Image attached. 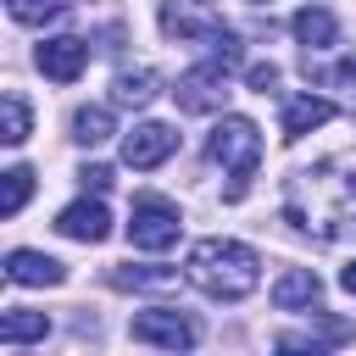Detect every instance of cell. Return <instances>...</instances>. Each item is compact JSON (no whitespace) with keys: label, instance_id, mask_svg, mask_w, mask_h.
I'll use <instances>...</instances> for the list:
<instances>
[{"label":"cell","instance_id":"27","mask_svg":"<svg viewBox=\"0 0 356 356\" xmlns=\"http://www.w3.org/2000/svg\"><path fill=\"white\" fill-rule=\"evenodd\" d=\"M250 6H261V0H250Z\"/></svg>","mask_w":356,"mask_h":356},{"label":"cell","instance_id":"20","mask_svg":"<svg viewBox=\"0 0 356 356\" xmlns=\"http://www.w3.org/2000/svg\"><path fill=\"white\" fill-rule=\"evenodd\" d=\"M172 278H178L172 267H111V284L117 289H161Z\"/></svg>","mask_w":356,"mask_h":356},{"label":"cell","instance_id":"21","mask_svg":"<svg viewBox=\"0 0 356 356\" xmlns=\"http://www.w3.org/2000/svg\"><path fill=\"white\" fill-rule=\"evenodd\" d=\"M33 195V167H11L6 172V195H0V217H17Z\"/></svg>","mask_w":356,"mask_h":356},{"label":"cell","instance_id":"23","mask_svg":"<svg viewBox=\"0 0 356 356\" xmlns=\"http://www.w3.org/2000/svg\"><path fill=\"white\" fill-rule=\"evenodd\" d=\"M245 83H250L256 95H267V89H278V67H273V61H256V67L245 72Z\"/></svg>","mask_w":356,"mask_h":356},{"label":"cell","instance_id":"4","mask_svg":"<svg viewBox=\"0 0 356 356\" xmlns=\"http://www.w3.org/2000/svg\"><path fill=\"white\" fill-rule=\"evenodd\" d=\"M206 156L228 167V200H245V189L261 167V128L250 117H222L206 139Z\"/></svg>","mask_w":356,"mask_h":356},{"label":"cell","instance_id":"17","mask_svg":"<svg viewBox=\"0 0 356 356\" xmlns=\"http://www.w3.org/2000/svg\"><path fill=\"white\" fill-rule=\"evenodd\" d=\"M50 334V317L44 312H6L0 317V345H28V339H44Z\"/></svg>","mask_w":356,"mask_h":356},{"label":"cell","instance_id":"24","mask_svg":"<svg viewBox=\"0 0 356 356\" xmlns=\"http://www.w3.org/2000/svg\"><path fill=\"white\" fill-rule=\"evenodd\" d=\"M328 83H339L350 100H356V56H345V61H334V72H328Z\"/></svg>","mask_w":356,"mask_h":356},{"label":"cell","instance_id":"18","mask_svg":"<svg viewBox=\"0 0 356 356\" xmlns=\"http://www.w3.org/2000/svg\"><path fill=\"white\" fill-rule=\"evenodd\" d=\"M72 139L89 145V150L106 145V139H111V106H78V111H72Z\"/></svg>","mask_w":356,"mask_h":356},{"label":"cell","instance_id":"5","mask_svg":"<svg viewBox=\"0 0 356 356\" xmlns=\"http://www.w3.org/2000/svg\"><path fill=\"white\" fill-rule=\"evenodd\" d=\"M178 206L161 200V195H139L134 200V217H128V239L134 250H172L178 245Z\"/></svg>","mask_w":356,"mask_h":356},{"label":"cell","instance_id":"13","mask_svg":"<svg viewBox=\"0 0 356 356\" xmlns=\"http://www.w3.org/2000/svg\"><path fill=\"white\" fill-rule=\"evenodd\" d=\"M317 295H323V278H317L312 267H289V273L273 284V306H278V312H300V306H317Z\"/></svg>","mask_w":356,"mask_h":356},{"label":"cell","instance_id":"8","mask_svg":"<svg viewBox=\"0 0 356 356\" xmlns=\"http://www.w3.org/2000/svg\"><path fill=\"white\" fill-rule=\"evenodd\" d=\"M33 61H39L44 78H56V83H78V72L89 67V39H78V33H56V39H44V44L33 50Z\"/></svg>","mask_w":356,"mask_h":356},{"label":"cell","instance_id":"3","mask_svg":"<svg viewBox=\"0 0 356 356\" xmlns=\"http://www.w3.org/2000/svg\"><path fill=\"white\" fill-rule=\"evenodd\" d=\"M161 33L167 39H200L211 50V61L239 67V33L222 28V17L206 0H161Z\"/></svg>","mask_w":356,"mask_h":356},{"label":"cell","instance_id":"6","mask_svg":"<svg viewBox=\"0 0 356 356\" xmlns=\"http://www.w3.org/2000/svg\"><path fill=\"white\" fill-rule=\"evenodd\" d=\"M128 334H134V345H161V350H189V345L200 339V328H195L184 312H167V306L139 312V317L128 323Z\"/></svg>","mask_w":356,"mask_h":356},{"label":"cell","instance_id":"22","mask_svg":"<svg viewBox=\"0 0 356 356\" xmlns=\"http://www.w3.org/2000/svg\"><path fill=\"white\" fill-rule=\"evenodd\" d=\"M6 11L17 22H28V28H39V22H56L67 11V0H6Z\"/></svg>","mask_w":356,"mask_h":356},{"label":"cell","instance_id":"16","mask_svg":"<svg viewBox=\"0 0 356 356\" xmlns=\"http://www.w3.org/2000/svg\"><path fill=\"white\" fill-rule=\"evenodd\" d=\"M345 339H356L350 323H317L306 334H278V350H323V345H345Z\"/></svg>","mask_w":356,"mask_h":356},{"label":"cell","instance_id":"10","mask_svg":"<svg viewBox=\"0 0 356 356\" xmlns=\"http://www.w3.org/2000/svg\"><path fill=\"white\" fill-rule=\"evenodd\" d=\"M323 122H334V100H323V95H289L278 134H284V145H300V139H306L312 128H323Z\"/></svg>","mask_w":356,"mask_h":356},{"label":"cell","instance_id":"26","mask_svg":"<svg viewBox=\"0 0 356 356\" xmlns=\"http://www.w3.org/2000/svg\"><path fill=\"white\" fill-rule=\"evenodd\" d=\"M339 289H345V295H356V261H345V273H339Z\"/></svg>","mask_w":356,"mask_h":356},{"label":"cell","instance_id":"15","mask_svg":"<svg viewBox=\"0 0 356 356\" xmlns=\"http://www.w3.org/2000/svg\"><path fill=\"white\" fill-rule=\"evenodd\" d=\"M156 89H161V78L150 72V67H134V72H117L111 78V106H150L156 100Z\"/></svg>","mask_w":356,"mask_h":356},{"label":"cell","instance_id":"19","mask_svg":"<svg viewBox=\"0 0 356 356\" xmlns=\"http://www.w3.org/2000/svg\"><path fill=\"white\" fill-rule=\"evenodd\" d=\"M28 122H33V117H28V100L11 89V95L0 100V139H6V145H22V139H28Z\"/></svg>","mask_w":356,"mask_h":356},{"label":"cell","instance_id":"2","mask_svg":"<svg viewBox=\"0 0 356 356\" xmlns=\"http://www.w3.org/2000/svg\"><path fill=\"white\" fill-rule=\"evenodd\" d=\"M184 278L211 300H245L261 284V256L239 239H195L189 261H184Z\"/></svg>","mask_w":356,"mask_h":356},{"label":"cell","instance_id":"12","mask_svg":"<svg viewBox=\"0 0 356 356\" xmlns=\"http://www.w3.org/2000/svg\"><path fill=\"white\" fill-rule=\"evenodd\" d=\"M6 278L22 284V289H50V284L67 278V267L56 256H44V250H11L6 256Z\"/></svg>","mask_w":356,"mask_h":356},{"label":"cell","instance_id":"11","mask_svg":"<svg viewBox=\"0 0 356 356\" xmlns=\"http://www.w3.org/2000/svg\"><path fill=\"white\" fill-rule=\"evenodd\" d=\"M56 234H67V239H78V245H100V239L111 234V211H106L100 200H72V206L56 217Z\"/></svg>","mask_w":356,"mask_h":356},{"label":"cell","instance_id":"25","mask_svg":"<svg viewBox=\"0 0 356 356\" xmlns=\"http://www.w3.org/2000/svg\"><path fill=\"white\" fill-rule=\"evenodd\" d=\"M78 178H83V189H95V195H100V189H111V167H83Z\"/></svg>","mask_w":356,"mask_h":356},{"label":"cell","instance_id":"14","mask_svg":"<svg viewBox=\"0 0 356 356\" xmlns=\"http://www.w3.org/2000/svg\"><path fill=\"white\" fill-rule=\"evenodd\" d=\"M289 28H295V39H300L306 50H328V44L339 39V22H334V11H323V6H300Z\"/></svg>","mask_w":356,"mask_h":356},{"label":"cell","instance_id":"7","mask_svg":"<svg viewBox=\"0 0 356 356\" xmlns=\"http://www.w3.org/2000/svg\"><path fill=\"white\" fill-rule=\"evenodd\" d=\"M172 100H178V111H217V106L228 100V67H222V61L189 67V72L172 83Z\"/></svg>","mask_w":356,"mask_h":356},{"label":"cell","instance_id":"1","mask_svg":"<svg viewBox=\"0 0 356 356\" xmlns=\"http://www.w3.org/2000/svg\"><path fill=\"white\" fill-rule=\"evenodd\" d=\"M284 222L317 239L356 234V156H328L317 167L289 172L284 184Z\"/></svg>","mask_w":356,"mask_h":356},{"label":"cell","instance_id":"9","mask_svg":"<svg viewBox=\"0 0 356 356\" xmlns=\"http://www.w3.org/2000/svg\"><path fill=\"white\" fill-rule=\"evenodd\" d=\"M172 150H178V128H167V122H139V128L122 139V161H128V167H139V172L161 167Z\"/></svg>","mask_w":356,"mask_h":356}]
</instances>
